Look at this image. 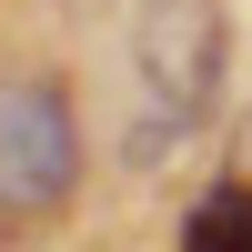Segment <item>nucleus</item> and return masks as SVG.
<instances>
[{
    "label": "nucleus",
    "instance_id": "nucleus-1",
    "mask_svg": "<svg viewBox=\"0 0 252 252\" xmlns=\"http://www.w3.org/2000/svg\"><path fill=\"white\" fill-rule=\"evenodd\" d=\"M81 182V131L61 81H0V212H61Z\"/></svg>",
    "mask_w": 252,
    "mask_h": 252
},
{
    "label": "nucleus",
    "instance_id": "nucleus-3",
    "mask_svg": "<svg viewBox=\"0 0 252 252\" xmlns=\"http://www.w3.org/2000/svg\"><path fill=\"white\" fill-rule=\"evenodd\" d=\"M192 252H252V192H212L192 222H182Z\"/></svg>",
    "mask_w": 252,
    "mask_h": 252
},
{
    "label": "nucleus",
    "instance_id": "nucleus-2",
    "mask_svg": "<svg viewBox=\"0 0 252 252\" xmlns=\"http://www.w3.org/2000/svg\"><path fill=\"white\" fill-rule=\"evenodd\" d=\"M131 71L152 91V111L172 131H192L212 111V91H222V10L212 0H152L141 31H131Z\"/></svg>",
    "mask_w": 252,
    "mask_h": 252
}]
</instances>
